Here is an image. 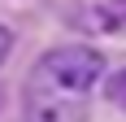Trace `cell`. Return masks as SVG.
I'll list each match as a JSON object with an SVG mask.
<instances>
[{"label": "cell", "instance_id": "obj_5", "mask_svg": "<svg viewBox=\"0 0 126 122\" xmlns=\"http://www.w3.org/2000/svg\"><path fill=\"white\" fill-rule=\"evenodd\" d=\"M0 100H4V96H0Z\"/></svg>", "mask_w": 126, "mask_h": 122}, {"label": "cell", "instance_id": "obj_3", "mask_svg": "<svg viewBox=\"0 0 126 122\" xmlns=\"http://www.w3.org/2000/svg\"><path fill=\"white\" fill-rule=\"evenodd\" d=\"M104 96H109V105H113V109H122V113H126V70L109 74V83H104Z\"/></svg>", "mask_w": 126, "mask_h": 122}, {"label": "cell", "instance_id": "obj_1", "mask_svg": "<svg viewBox=\"0 0 126 122\" xmlns=\"http://www.w3.org/2000/svg\"><path fill=\"white\" fill-rule=\"evenodd\" d=\"M104 57L87 44L48 48L22 83V122H87Z\"/></svg>", "mask_w": 126, "mask_h": 122}, {"label": "cell", "instance_id": "obj_2", "mask_svg": "<svg viewBox=\"0 0 126 122\" xmlns=\"http://www.w3.org/2000/svg\"><path fill=\"white\" fill-rule=\"evenodd\" d=\"M74 26H83V31H122L126 26V0H104L96 9L74 13Z\"/></svg>", "mask_w": 126, "mask_h": 122}, {"label": "cell", "instance_id": "obj_4", "mask_svg": "<svg viewBox=\"0 0 126 122\" xmlns=\"http://www.w3.org/2000/svg\"><path fill=\"white\" fill-rule=\"evenodd\" d=\"M9 48H13V35H9V26H0V61L9 57Z\"/></svg>", "mask_w": 126, "mask_h": 122}]
</instances>
